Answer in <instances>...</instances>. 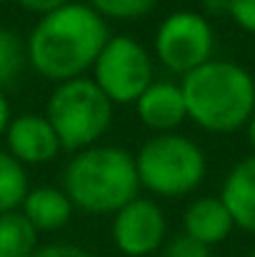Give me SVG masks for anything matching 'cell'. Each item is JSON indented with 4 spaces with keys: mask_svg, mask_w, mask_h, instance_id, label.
Wrapping results in <instances>:
<instances>
[{
    "mask_svg": "<svg viewBox=\"0 0 255 257\" xmlns=\"http://www.w3.org/2000/svg\"><path fill=\"white\" fill-rule=\"evenodd\" d=\"M220 202L233 217V225L255 235V155L235 163L223 180Z\"/></svg>",
    "mask_w": 255,
    "mask_h": 257,
    "instance_id": "11",
    "label": "cell"
},
{
    "mask_svg": "<svg viewBox=\"0 0 255 257\" xmlns=\"http://www.w3.org/2000/svg\"><path fill=\"white\" fill-rule=\"evenodd\" d=\"M5 145L20 165H45L63 150L50 120L38 112L13 117L5 133Z\"/></svg>",
    "mask_w": 255,
    "mask_h": 257,
    "instance_id": "9",
    "label": "cell"
},
{
    "mask_svg": "<svg viewBox=\"0 0 255 257\" xmlns=\"http://www.w3.org/2000/svg\"><path fill=\"white\" fill-rule=\"evenodd\" d=\"M38 235L20 210L0 215V257H33L40 247Z\"/></svg>",
    "mask_w": 255,
    "mask_h": 257,
    "instance_id": "14",
    "label": "cell"
},
{
    "mask_svg": "<svg viewBox=\"0 0 255 257\" xmlns=\"http://www.w3.org/2000/svg\"><path fill=\"white\" fill-rule=\"evenodd\" d=\"M228 15L240 30L255 35V0H228Z\"/></svg>",
    "mask_w": 255,
    "mask_h": 257,
    "instance_id": "18",
    "label": "cell"
},
{
    "mask_svg": "<svg viewBox=\"0 0 255 257\" xmlns=\"http://www.w3.org/2000/svg\"><path fill=\"white\" fill-rule=\"evenodd\" d=\"M93 80L113 105H135L153 85V58L133 35H110L93 65Z\"/></svg>",
    "mask_w": 255,
    "mask_h": 257,
    "instance_id": "6",
    "label": "cell"
},
{
    "mask_svg": "<svg viewBox=\"0 0 255 257\" xmlns=\"http://www.w3.org/2000/svg\"><path fill=\"white\" fill-rule=\"evenodd\" d=\"M68 3H73V0H18V5L23 8V10H28V13H35V15H50V13H55V10H60V8H65Z\"/></svg>",
    "mask_w": 255,
    "mask_h": 257,
    "instance_id": "21",
    "label": "cell"
},
{
    "mask_svg": "<svg viewBox=\"0 0 255 257\" xmlns=\"http://www.w3.org/2000/svg\"><path fill=\"white\" fill-rule=\"evenodd\" d=\"M10 120H13V115H10V102H8L5 92L0 90V138H5V133H8V125H10Z\"/></svg>",
    "mask_w": 255,
    "mask_h": 257,
    "instance_id": "22",
    "label": "cell"
},
{
    "mask_svg": "<svg viewBox=\"0 0 255 257\" xmlns=\"http://www.w3.org/2000/svg\"><path fill=\"white\" fill-rule=\"evenodd\" d=\"M30 192L25 165H20L8 150H0V215L20 210Z\"/></svg>",
    "mask_w": 255,
    "mask_h": 257,
    "instance_id": "15",
    "label": "cell"
},
{
    "mask_svg": "<svg viewBox=\"0 0 255 257\" xmlns=\"http://www.w3.org/2000/svg\"><path fill=\"white\" fill-rule=\"evenodd\" d=\"M60 148L80 153L93 148L113 122V102L103 95L93 78H75L53 87L45 107Z\"/></svg>",
    "mask_w": 255,
    "mask_h": 257,
    "instance_id": "4",
    "label": "cell"
},
{
    "mask_svg": "<svg viewBox=\"0 0 255 257\" xmlns=\"http://www.w3.org/2000/svg\"><path fill=\"white\" fill-rule=\"evenodd\" d=\"M0 3H5V0H0Z\"/></svg>",
    "mask_w": 255,
    "mask_h": 257,
    "instance_id": "27",
    "label": "cell"
},
{
    "mask_svg": "<svg viewBox=\"0 0 255 257\" xmlns=\"http://www.w3.org/2000/svg\"><path fill=\"white\" fill-rule=\"evenodd\" d=\"M165 257H210V247L195 242L188 235H178L165 247Z\"/></svg>",
    "mask_w": 255,
    "mask_h": 257,
    "instance_id": "19",
    "label": "cell"
},
{
    "mask_svg": "<svg viewBox=\"0 0 255 257\" xmlns=\"http://www.w3.org/2000/svg\"><path fill=\"white\" fill-rule=\"evenodd\" d=\"M215 33L205 15L195 10H175L158 25L153 50L160 65L185 78L208 60H213Z\"/></svg>",
    "mask_w": 255,
    "mask_h": 257,
    "instance_id": "7",
    "label": "cell"
},
{
    "mask_svg": "<svg viewBox=\"0 0 255 257\" xmlns=\"http://www.w3.org/2000/svg\"><path fill=\"white\" fill-rule=\"evenodd\" d=\"M110 33L88 3H68L43 15L25 40L28 65L53 83L85 78L93 70Z\"/></svg>",
    "mask_w": 255,
    "mask_h": 257,
    "instance_id": "1",
    "label": "cell"
},
{
    "mask_svg": "<svg viewBox=\"0 0 255 257\" xmlns=\"http://www.w3.org/2000/svg\"><path fill=\"white\" fill-rule=\"evenodd\" d=\"M20 212L38 232H55L70 222L73 202L63 187L40 185V187H30V192L20 205Z\"/></svg>",
    "mask_w": 255,
    "mask_h": 257,
    "instance_id": "13",
    "label": "cell"
},
{
    "mask_svg": "<svg viewBox=\"0 0 255 257\" xmlns=\"http://www.w3.org/2000/svg\"><path fill=\"white\" fill-rule=\"evenodd\" d=\"M165 232L168 222L160 205L140 195L118 210L110 222V240L125 257H148L158 252L165 242Z\"/></svg>",
    "mask_w": 255,
    "mask_h": 257,
    "instance_id": "8",
    "label": "cell"
},
{
    "mask_svg": "<svg viewBox=\"0 0 255 257\" xmlns=\"http://www.w3.org/2000/svg\"><path fill=\"white\" fill-rule=\"evenodd\" d=\"M233 217L220 202V197H198L188 205L183 215V235L193 237L195 242L213 247L230 237L233 232Z\"/></svg>",
    "mask_w": 255,
    "mask_h": 257,
    "instance_id": "12",
    "label": "cell"
},
{
    "mask_svg": "<svg viewBox=\"0 0 255 257\" xmlns=\"http://www.w3.org/2000/svg\"><path fill=\"white\" fill-rule=\"evenodd\" d=\"M248 140H250V145H253V150H255V112L250 115V120H248Z\"/></svg>",
    "mask_w": 255,
    "mask_h": 257,
    "instance_id": "24",
    "label": "cell"
},
{
    "mask_svg": "<svg viewBox=\"0 0 255 257\" xmlns=\"http://www.w3.org/2000/svg\"><path fill=\"white\" fill-rule=\"evenodd\" d=\"M25 65H28L25 40L13 30L0 28V90L13 85L25 70Z\"/></svg>",
    "mask_w": 255,
    "mask_h": 257,
    "instance_id": "16",
    "label": "cell"
},
{
    "mask_svg": "<svg viewBox=\"0 0 255 257\" xmlns=\"http://www.w3.org/2000/svg\"><path fill=\"white\" fill-rule=\"evenodd\" d=\"M135 112H138V120L155 135L175 133L188 120L183 90L178 83H170V80H153V85L138 97Z\"/></svg>",
    "mask_w": 255,
    "mask_h": 257,
    "instance_id": "10",
    "label": "cell"
},
{
    "mask_svg": "<svg viewBox=\"0 0 255 257\" xmlns=\"http://www.w3.org/2000/svg\"><path fill=\"white\" fill-rule=\"evenodd\" d=\"M63 190L88 215H115L140 192L135 155L115 145L85 148L65 165Z\"/></svg>",
    "mask_w": 255,
    "mask_h": 257,
    "instance_id": "3",
    "label": "cell"
},
{
    "mask_svg": "<svg viewBox=\"0 0 255 257\" xmlns=\"http://www.w3.org/2000/svg\"><path fill=\"white\" fill-rule=\"evenodd\" d=\"M203 8L210 15H228V0H203Z\"/></svg>",
    "mask_w": 255,
    "mask_h": 257,
    "instance_id": "23",
    "label": "cell"
},
{
    "mask_svg": "<svg viewBox=\"0 0 255 257\" xmlns=\"http://www.w3.org/2000/svg\"><path fill=\"white\" fill-rule=\"evenodd\" d=\"M140 187L158 197H183L205 180V153L180 133L153 135L135 153Z\"/></svg>",
    "mask_w": 255,
    "mask_h": 257,
    "instance_id": "5",
    "label": "cell"
},
{
    "mask_svg": "<svg viewBox=\"0 0 255 257\" xmlns=\"http://www.w3.org/2000/svg\"><path fill=\"white\" fill-rule=\"evenodd\" d=\"M33 257H93L85 247L73 245V242H50V245H40Z\"/></svg>",
    "mask_w": 255,
    "mask_h": 257,
    "instance_id": "20",
    "label": "cell"
},
{
    "mask_svg": "<svg viewBox=\"0 0 255 257\" xmlns=\"http://www.w3.org/2000/svg\"><path fill=\"white\" fill-rule=\"evenodd\" d=\"M253 80H255V65H253Z\"/></svg>",
    "mask_w": 255,
    "mask_h": 257,
    "instance_id": "26",
    "label": "cell"
},
{
    "mask_svg": "<svg viewBox=\"0 0 255 257\" xmlns=\"http://www.w3.org/2000/svg\"><path fill=\"white\" fill-rule=\"evenodd\" d=\"M248 257H255V250H253V252H250V255H248Z\"/></svg>",
    "mask_w": 255,
    "mask_h": 257,
    "instance_id": "25",
    "label": "cell"
},
{
    "mask_svg": "<svg viewBox=\"0 0 255 257\" xmlns=\"http://www.w3.org/2000/svg\"><path fill=\"white\" fill-rule=\"evenodd\" d=\"M188 120L200 130L228 135L255 112L253 73L233 60H208L180 80Z\"/></svg>",
    "mask_w": 255,
    "mask_h": 257,
    "instance_id": "2",
    "label": "cell"
},
{
    "mask_svg": "<svg viewBox=\"0 0 255 257\" xmlns=\"http://www.w3.org/2000/svg\"><path fill=\"white\" fill-rule=\"evenodd\" d=\"M88 5L103 20H135L148 15L158 5V0H88Z\"/></svg>",
    "mask_w": 255,
    "mask_h": 257,
    "instance_id": "17",
    "label": "cell"
}]
</instances>
